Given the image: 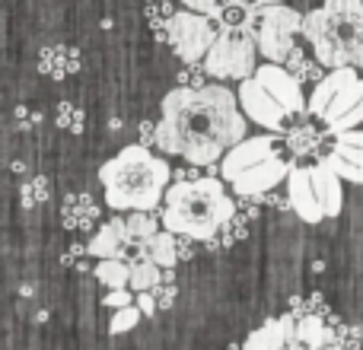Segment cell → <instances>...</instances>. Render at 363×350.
Listing matches in <instances>:
<instances>
[{"instance_id": "6da1fadb", "label": "cell", "mask_w": 363, "mask_h": 350, "mask_svg": "<svg viewBox=\"0 0 363 350\" xmlns=\"http://www.w3.org/2000/svg\"><path fill=\"white\" fill-rule=\"evenodd\" d=\"M245 125L249 118L239 108L236 93L223 83L176 86L163 96V118L157 121L153 147L191 166H213L245 137Z\"/></svg>"}, {"instance_id": "7a4b0ae2", "label": "cell", "mask_w": 363, "mask_h": 350, "mask_svg": "<svg viewBox=\"0 0 363 350\" xmlns=\"http://www.w3.org/2000/svg\"><path fill=\"white\" fill-rule=\"evenodd\" d=\"M233 213H236V201L226 194L223 179L198 175V179L166 185L160 223L169 232L191 236L194 242H211Z\"/></svg>"}, {"instance_id": "3957f363", "label": "cell", "mask_w": 363, "mask_h": 350, "mask_svg": "<svg viewBox=\"0 0 363 350\" xmlns=\"http://www.w3.org/2000/svg\"><path fill=\"white\" fill-rule=\"evenodd\" d=\"M172 169L150 147L131 144L99 166V181L106 188V204L112 210H157Z\"/></svg>"}, {"instance_id": "277c9868", "label": "cell", "mask_w": 363, "mask_h": 350, "mask_svg": "<svg viewBox=\"0 0 363 350\" xmlns=\"http://www.w3.org/2000/svg\"><path fill=\"white\" fill-rule=\"evenodd\" d=\"M300 32L322 67L363 70V0H325L303 16Z\"/></svg>"}, {"instance_id": "5b68a950", "label": "cell", "mask_w": 363, "mask_h": 350, "mask_svg": "<svg viewBox=\"0 0 363 350\" xmlns=\"http://www.w3.org/2000/svg\"><path fill=\"white\" fill-rule=\"evenodd\" d=\"M306 115L325 121L332 137L357 128L363 121V80L357 67H332L328 77H319L306 99Z\"/></svg>"}, {"instance_id": "8992f818", "label": "cell", "mask_w": 363, "mask_h": 350, "mask_svg": "<svg viewBox=\"0 0 363 350\" xmlns=\"http://www.w3.org/2000/svg\"><path fill=\"white\" fill-rule=\"evenodd\" d=\"M242 29L255 38V48L264 61L284 64L290 48H294V35L303 29V13L287 6V0L284 4H264V6L249 4Z\"/></svg>"}, {"instance_id": "52a82bcc", "label": "cell", "mask_w": 363, "mask_h": 350, "mask_svg": "<svg viewBox=\"0 0 363 350\" xmlns=\"http://www.w3.org/2000/svg\"><path fill=\"white\" fill-rule=\"evenodd\" d=\"M204 70L213 80H245L258 67L255 38L239 26V29H217V38L204 55Z\"/></svg>"}, {"instance_id": "ba28073f", "label": "cell", "mask_w": 363, "mask_h": 350, "mask_svg": "<svg viewBox=\"0 0 363 350\" xmlns=\"http://www.w3.org/2000/svg\"><path fill=\"white\" fill-rule=\"evenodd\" d=\"M217 38V26L211 23V16L204 13H194V10H179L166 19V42L172 45L176 57L182 64H194V61H204L207 48L213 45Z\"/></svg>"}, {"instance_id": "9c48e42d", "label": "cell", "mask_w": 363, "mask_h": 350, "mask_svg": "<svg viewBox=\"0 0 363 350\" xmlns=\"http://www.w3.org/2000/svg\"><path fill=\"white\" fill-rule=\"evenodd\" d=\"M236 99H239V108H242V115L249 121L262 125L264 131H271V134H284L287 112H284L281 102H277L274 96H271L268 89H264L262 83L255 80V77H245V80H239Z\"/></svg>"}, {"instance_id": "30bf717a", "label": "cell", "mask_w": 363, "mask_h": 350, "mask_svg": "<svg viewBox=\"0 0 363 350\" xmlns=\"http://www.w3.org/2000/svg\"><path fill=\"white\" fill-rule=\"evenodd\" d=\"M252 77L281 102V108L287 115H306V96H303V89H300V80H296L287 67H281V64H274V61H264V64H258Z\"/></svg>"}, {"instance_id": "8fae6325", "label": "cell", "mask_w": 363, "mask_h": 350, "mask_svg": "<svg viewBox=\"0 0 363 350\" xmlns=\"http://www.w3.org/2000/svg\"><path fill=\"white\" fill-rule=\"evenodd\" d=\"M322 163L332 166V169L341 175V181L363 185V131L360 128L335 134V144H332V150L322 157Z\"/></svg>"}, {"instance_id": "7c38bea8", "label": "cell", "mask_w": 363, "mask_h": 350, "mask_svg": "<svg viewBox=\"0 0 363 350\" xmlns=\"http://www.w3.org/2000/svg\"><path fill=\"white\" fill-rule=\"evenodd\" d=\"M287 172H290L287 159H281L277 153H271V157L252 163L249 169H242L236 179L230 181V185L236 188L239 198H255V194H262V191H268V188L281 185V181L287 179Z\"/></svg>"}, {"instance_id": "4fadbf2b", "label": "cell", "mask_w": 363, "mask_h": 350, "mask_svg": "<svg viewBox=\"0 0 363 350\" xmlns=\"http://www.w3.org/2000/svg\"><path fill=\"white\" fill-rule=\"evenodd\" d=\"M277 153V140L274 137H242L239 144H233L230 150L220 157V179L230 185L242 169H249L252 163Z\"/></svg>"}, {"instance_id": "5bb4252c", "label": "cell", "mask_w": 363, "mask_h": 350, "mask_svg": "<svg viewBox=\"0 0 363 350\" xmlns=\"http://www.w3.org/2000/svg\"><path fill=\"white\" fill-rule=\"evenodd\" d=\"M287 207L303 220V223H322V207L315 201L313 191V179H309L306 166H290L287 172Z\"/></svg>"}, {"instance_id": "9a60e30c", "label": "cell", "mask_w": 363, "mask_h": 350, "mask_svg": "<svg viewBox=\"0 0 363 350\" xmlns=\"http://www.w3.org/2000/svg\"><path fill=\"white\" fill-rule=\"evenodd\" d=\"M309 179H313V191H315V201H319L322 207V217L332 220L341 213V207H345V191H341V175L332 169L328 163H315L313 169H309Z\"/></svg>"}, {"instance_id": "2e32d148", "label": "cell", "mask_w": 363, "mask_h": 350, "mask_svg": "<svg viewBox=\"0 0 363 350\" xmlns=\"http://www.w3.org/2000/svg\"><path fill=\"white\" fill-rule=\"evenodd\" d=\"M131 249L128 242V226H125V217H112L108 223H102L99 230L93 232L86 245V255L93 258H125V252Z\"/></svg>"}, {"instance_id": "e0dca14e", "label": "cell", "mask_w": 363, "mask_h": 350, "mask_svg": "<svg viewBox=\"0 0 363 350\" xmlns=\"http://www.w3.org/2000/svg\"><path fill=\"white\" fill-rule=\"evenodd\" d=\"M296 341V315H284V319H271L262 328L245 338L249 350H281Z\"/></svg>"}, {"instance_id": "ac0fdd59", "label": "cell", "mask_w": 363, "mask_h": 350, "mask_svg": "<svg viewBox=\"0 0 363 350\" xmlns=\"http://www.w3.org/2000/svg\"><path fill=\"white\" fill-rule=\"evenodd\" d=\"M38 70H42L45 77L64 80V77L80 70V51L70 48V45H48V48H42V55H38Z\"/></svg>"}, {"instance_id": "d6986e66", "label": "cell", "mask_w": 363, "mask_h": 350, "mask_svg": "<svg viewBox=\"0 0 363 350\" xmlns=\"http://www.w3.org/2000/svg\"><path fill=\"white\" fill-rule=\"evenodd\" d=\"M96 217H99V207L93 204L89 194H67V201H64V226L67 230H89Z\"/></svg>"}, {"instance_id": "ffe728a7", "label": "cell", "mask_w": 363, "mask_h": 350, "mask_svg": "<svg viewBox=\"0 0 363 350\" xmlns=\"http://www.w3.org/2000/svg\"><path fill=\"white\" fill-rule=\"evenodd\" d=\"M144 252L150 261H157L160 268H176L179 252H176V232L169 230H157L150 239L144 242Z\"/></svg>"}, {"instance_id": "44dd1931", "label": "cell", "mask_w": 363, "mask_h": 350, "mask_svg": "<svg viewBox=\"0 0 363 350\" xmlns=\"http://www.w3.org/2000/svg\"><path fill=\"white\" fill-rule=\"evenodd\" d=\"M125 226H128V242L144 245L147 239L160 230V220L153 217V210H131V217L125 220Z\"/></svg>"}, {"instance_id": "7402d4cb", "label": "cell", "mask_w": 363, "mask_h": 350, "mask_svg": "<svg viewBox=\"0 0 363 350\" xmlns=\"http://www.w3.org/2000/svg\"><path fill=\"white\" fill-rule=\"evenodd\" d=\"M128 274H131V268L125 258H99V264H96V281L108 290L128 287Z\"/></svg>"}, {"instance_id": "603a6c76", "label": "cell", "mask_w": 363, "mask_h": 350, "mask_svg": "<svg viewBox=\"0 0 363 350\" xmlns=\"http://www.w3.org/2000/svg\"><path fill=\"white\" fill-rule=\"evenodd\" d=\"M131 274H128V287L138 293V290H150L153 283L160 281V274H163V268H160L157 261H150V258H134L131 264Z\"/></svg>"}, {"instance_id": "cb8c5ba5", "label": "cell", "mask_w": 363, "mask_h": 350, "mask_svg": "<svg viewBox=\"0 0 363 350\" xmlns=\"http://www.w3.org/2000/svg\"><path fill=\"white\" fill-rule=\"evenodd\" d=\"M294 344H303V347H322L328 344V332H325V322L319 315H303L296 322V341Z\"/></svg>"}, {"instance_id": "d4e9b609", "label": "cell", "mask_w": 363, "mask_h": 350, "mask_svg": "<svg viewBox=\"0 0 363 350\" xmlns=\"http://www.w3.org/2000/svg\"><path fill=\"white\" fill-rule=\"evenodd\" d=\"M322 144V137L313 131V128H294V131L287 134V150L294 153V157H309V153H315Z\"/></svg>"}, {"instance_id": "484cf974", "label": "cell", "mask_w": 363, "mask_h": 350, "mask_svg": "<svg viewBox=\"0 0 363 350\" xmlns=\"http://www.w3.org/2000/svg\"><path fill=\"white\" fill-rule=\"evenodd\" d=\"M322 64L319 61H306V57H303L300 55V51H296V45H294V48H290V55H287V70H290V74H294L296 77V80H309V83H315V80H319V77H322Z\"/></svg>"}, {"instance_id": "4316f807", "label": "cell", "mask_w": 363, "mask_h": 350, "mask_svg": "<svg viewBox=\"0 0 363 350\" xmlns=\"http://www.w3.org/2000/svg\"><path fill=\"white\" fill-rule=\"evenodd\" d=\"M19 194H23V207H35V204H45L51 194V181L45 179V175H35V179L23 181V188H19Z\"/></svg>"}, {"instance_id": "83f0119b", "label": "cell", "mask_w": 363, "mask_h": 350, "mask_svg": "<svg viewBox=\"0 0 363 350\" xmlns=\"http://www.w3.org/2000/svg\"><path fill=\"white\" fill-rule=\"evenodd\" d=\"M140 319H144V315H140V309L134 306V303L118 306V309H115V315H112V322H108V332H112V334H125V332H131Z\"/></svg>"}, {"instance_id": "f1b7e54d", "label": "cell", "mask_w": 363, "mask_h": 350, "mask_svg": "<svg viewBox=\"0 0 363 350\" xmlns=\"http://www.w3.org/2000/svg\"><path fill=\"white\" fill-rule=\"evenodd\" d=\"M57 125H61L64 131L80 134L83 131V108L74 106V102H61V106H57Z\"/></svg>"}, {"instance_id": "f546056e", "label": "cell", "mask_w": 363, "mask_h": 350, "mask_svg": "<svg viewBox=\"0 0 363 350\" xmlns=\"http://www.w3.org/2000/svg\"><path fill=\"white\" fill-rule=\"evenodd\" d=\"M179 4L194 13H204V16H211L213 23H217V19L223 16V10L230 6V0H179Z\"/></svg>"}, {"instance_id": "4dcf8cb0", "label": "cell", "mask_w": 363, "mask_h": 350, "mask_svg": "<svg viewBox=\"0 0 363 350\" xmlns=\"http://www.w3.org/2000/svg\"><path fill=\"white\" fill-rule=\"evenodd\" d=\"M150 290H153V296H157V306L160 309H169L172 303H176V296H179L176 281H157Z\"/></svg>"}, {"instance_id": "1f68e13d", "label": "cell", "mask_w": 363, "mask_h": 350, "mask_svg": "<svg viewBox=\"0 0 363 350\" xmlns=\"http://www.w3.org/2000/svg\"><path fill=\"white\" fill-rule=\"evenodd\" d=\"M204 77H207V70L201 61L185 64V70L179 74V86H204Z\"/></svg>"}, {"instance_id": "d6a6232c", "label": "cell", "mask_w": 363, "mask_h": 350, "mask_svg": "<svg viewBox=\"0 0 363 350\" xmlns=\"http://www.w3.org/2000/svg\"><path fill=\"white\" fill-rule=\"evenodd\" d=\"M134 306H138V309H140V315H147V319L160 312V306H157V296H153V290H138V293H134Z\"/></svg>"}, {"instance_id": "836d02e7", "label": "cell", "mask_w": 363, "mask_h": 350, "mask_svg": "<svg viewBox=\"0 0 363 350\" xmlns=\"http://www.w3.org/2000/svg\"><path fill=\"white\" fill-rule=\"evenodd\" d=\"M106 306H112V309H118V306H128V303H134V290L131 287H112L106 293Z\"/></svg>"}, {"instance_id": "e575fe53", "label": "cell", "mask_w": 363, "mask_h": 350, "mask_svg": "<svg viewBox=\"0 0 363 350\" xmlns=\"http://www.w3.org/2000/svg\"><path fill=\"white\" fill-rule=\"evenodd\" d=\"M153 134H157V125H147V121H144V125H140V137H144L140 144H144V147H153Z\"/></svg>"}, {"instance_id": "d590c367", "label": "cell", "mask_w": 363, "mask_h": 350, "mask_svg": "<svg viewBox=\"0 0 363 350\" xmlns=\"http://www.w3.org/2000/svg\"><path fill=\"white\" fill-rule=\"evenodd\" d=\"M249 4H255V6H264V4H284V0H249Z\"/></svg>"}, {"instance_id": "8d00e7d4", "label": "cell", "mask_w": 363, "mask_h": 350, "mask_svg": "<svg viewBox=\"0 0 363 350\" xmlns=\"http://www.w3.org/2000/svg\"><path fill=\"white\" fill-rule=\"evenodd\" d=\"M230 4H245V0H230Z\"/></svg>"}]
</instances>
